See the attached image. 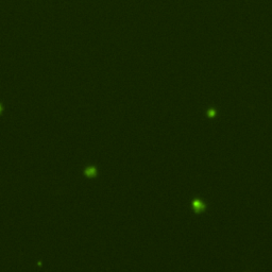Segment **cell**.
<instances>
[{
    "label": "cell",
    "mask_w": 272,
    "mask_h": 272,
    "mask_svg": "<svg viewBox=\"0 0 272 272\" xmlns=\"http://www.w3.org/2000/svg\"><path fill=\"white\" fill-rule=\"evenodd\" d=\"M192 208H194V210H195L196 213H201L202 210H204L205 205H204V203H203L201 200H195V201L192 202Z\"/></svg>",
    "instance_id": "cell-1"
},
{
    "label": "cell",
    "mask_w": 272,
    "mask_h": 272,
    "mask_svg": "<svg viewBox=\"0 0 272 272\" xmlns=\"http://www.w3.org/2000/svg\"><path fill=\"white\" fill-rule=\"evenodd\" d=\"M0 110H1V108H0Z\"/></svg>",
    "instance_id": "cell-3"
},
{
    "label": "cell",
    "mask_w": 272,
    "mask_h": 272,
    "mask_svg": "<svg viewBox=\"0 0 272 272\" xmlns=\"http://www.w3.org/2000/svg\"><path fill=\"white\" fill-rule=\"evenodd\" d=\"M95 173H96V171H95L94 168H91V169H88V170L86 171V175H94Z\"/></svg>",
    "instance_id": "cell-2"
}]
</instances>
